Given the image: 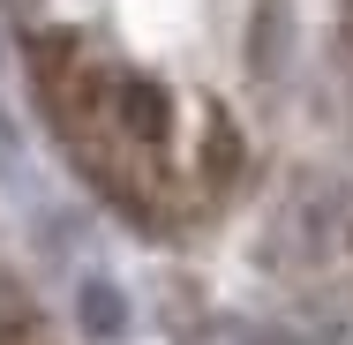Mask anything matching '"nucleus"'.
I'll return each instance as SVG.
<instances>
[{
    "label": "nucleus",
    "mask_w": 353,
    "mask_h": 345,
    "mask_svg": "<svg viewBox=\"0 0 353 345\" xmlns=\"http://www.w3.org/2000/svg\"><path fill=\"white\" fill-rule=\"evenodd\" d=\"M30 75H38V105H46L61 150L75 158V173L128 218L181 225L225 180L218 113H203L150 68L98 53L75 30H53L30 45Z\"/></svg>",
    "instance_id": "obj_1"
}]
</instances>
